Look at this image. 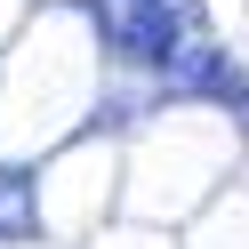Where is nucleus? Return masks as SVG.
<instances>
[{"label": "nucleus", "instance_id": "obj_2", "mask_svg": "<svg viewBox=\"0 0 249 249\" xmlns=\"http://www.w3.org/2000/svg\"><path fill=\"white\" fill-rule=\"evenodd\" d=\"M33 225V193H24V177H0V233H24Z\"/></svg>", "mask_w": 249, "mask_h": 249}, {"label": "nucleus", "instance_id": "obj_1", "mask_svg": "<svg viewBox=\"0 0 249 249\" xmlns=\"http://www.w3.org/2000/svg\"><path fill=\"white\" fill-rule=\"evenodd\" d=\"M177 17H193V0H129V8H121V40H129V56L169 65V56H177Z\"/></svg>", "mask_w": 249, "mask_h": 249}]
</instances>
